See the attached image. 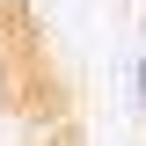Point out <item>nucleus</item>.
<instances>
[{
  "label": "nucleus",
  "mask_w": 146,
  "mask_h": 146,
  "mask_svg": "<svg viewBox=\"0 0 146 146\" xmlns=\"http://www.w3.org/2000/svg\"><path fill=\"white\" fill-rule=\"evenodd\" d=\"M131 88H139V110H146V51H139V66H131Z\"/></svg>",
  "instance_id": "1"
}]
</instances>
